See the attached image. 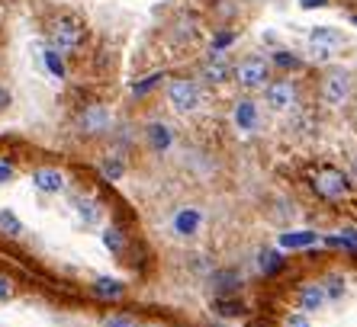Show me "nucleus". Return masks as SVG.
I'll use <instances>...</instances> for the list:
<instances>
[{
	"instance_id": "nucleus-26",
	"label": "nucleus",
	"mask_w": 357,
	"mask_h": 327,
	"mask_svg": "<svg viewBox=\"0 0 357 327\" xmlns=\"http://www.w3.org/2000/svg\"><path fill=\"white\" fill-rule=\"evenodd\" d=\"M100 327H135V321L126 318V314H109V318H103Z\"/></svg>"
},
{
	"instance_id": "nucleus-29",
	"label": "nucleus",
	"mask_w": 357,
	"mask_h": 327,
	"mask_svg": "<svg viewBox=\"0 0 357 327\" xmlns=\"http://www.w3.org/2000/svg\"><path fill=\"white\" fill-rule=\"evenodd\" d=\"M45 65H49V71L55 74V77H61V74H65V65H61V58L55 55V51H45Z\"/></svg>"
},
{
	"instance_id": "nucleus-33",
	"label": "nucleus",
	"mask_w": 357,
	"mask_h": 327,
	"mask_svg": "<svg viewBox=\"0 0 357 327\" xmlns=\"http://www.w3.org/2000/svg\"><path fill=\"white\" fill-rule=\"evenodd\" d=\"M10 99H13V97H10V90H7V87H0V113L10 106Z\"/></svg>"
},
{
	"instance_id": "nucleus-5",
	"label": "nucleus",
	"mask_w": 357,
	"mask_h": 327,
	"mask_svg": "<svg viewBox=\"0 0 357 327\" xmlns=\"http://www.w3.org/2000/svg\"><path fill=\"white\" fill-rule=\"evenodd\" d=\"M351 93H354V77H351L348 71H328L322 77V87H319V97H322V103L328 109H338L344 106L351 99Z\"/></svg>"
},
{
	"instance_id": "nucleus-36",
	"label": "nucleus",
	"mask_w": 357,
	"mask_h": 327,
	"mask_svg": "<svg viewBox=\"0 0 357 327\" xmlns=\"http://www.w3.org/2000/svg\"><path fill=\"white\" fill-rule=\"evenodd\" d=\"M149 327H155V324H149Z\"/></svg>"
},
{
	"instance_id": "nucleus-18",
	"label": "nucleus",
	"mask_w": 357,
	"mask_h": 327,
	"mask_svg": "<svg viewBox=\"0 0 357 327\" xmlns=\"http://www.w3.org/2000/svg\"><path fill=\"white\" fill-rule=\"evenodd\" d=\"M322 292L328 302H341L344 292H348V279L341 276V273H328V276L322 279Z\"/></svg>"
},
{
	"instance_id": "nucleus-6",
	"label": "nucleus",
	"mask_w": 357,
	"mask_h": 327,
	"mask_svg": "<svg viewBox=\"0 0 357 327\" xmlns=\"http://www.w3.org/2000/svg\"><path fill=\"white\" fill-rule=\"evenodd\" d=\"M341 45H344V33L335 29V26H316V29H309V51H312L316 61H332Z\"/></svg>"
},
{
	"instance_id": "nucleus-17",
	"label": "nucleus",
	"mask_w": 357,
	"mask_h": 327,
	"mask_svg": "<svg viewBox=\"0 0 357 327\" xmlns=\"http://www.w3.org/2000/svg\"><path fill=\"white\" fill-rule=\"evenodd\" d=\"M145 138H149V145L155 147V151H167V147L174 145V129L167 122H149Z\"/></svg>"
},
{
	"instance_id": "nucleus-20",
	"label": "nucleus",
	"mask_w": 357,
	"mask_h": 327,
	"mask_svg": "<svg viewBox=\"0 0 357 327\" xmlns=\"http://www.w3.org/2000/svg\"><path fill=\"white\" fill-rule=\"evenodd\" d=\"M319 241V234H312V231H287V234L280 237L283 247H290V250H296V247H312Z\"/></svg>"
},
{
	"instance_id": "nucleus-23",
	"label": "nucleus",
	"mask_w": 357,
	"mask_h": 327,
	"mask_svg": "<svg viewBox=\"0 0 357 327\" xmlns=\"http://www.w3.org/2000/svg\"><path fill=\"white\" fill-rule=\"evenodd\" d=\"M100 170H103V177H109V180H119V177L126 173V164H123V157L109 154L107 161H103V167H100Z\"/></svg>"
},
{
	"instance_id": "nucleus-1",
	"label": "nucleus",
	"mask_w": 357,
	"mask_h": 327,
	"mask_svg": "<svg viewBox=\"0 0 357 327\" xmlns=\"http://www.w3.org/2000/svg\"><path fill=\"white\" fill-rule=\"evenodd\" d=\"M309 186L325 202H338V199H344L351 193V177L344 170H338V167H332V164H322L316 170H309Z\"/></svg>"
},
{
	"instance_id": "nucleus-25",
	"label": "nucleus",
	"mask_w": 357,
	"mask_h": 327,
	"mask_svg": "<svg viewBox=\"0 0 357 327\" xmlns=\"http://www.w3.org/2000/svg\"><path fill=\"white\" fill-rule=\"evenodd\" d=\"M274 65H280V67H293V71H296V67L303 65V61H299V58H293L290 51H277V55H274Z\"/></svg>"
},
{
	"instance_id": "nucleus-16",
	"label": "nucleus",
	"mask_w": 357,
	"mask_h": 327,
	"mask_svg": "<svg viewBox=\"0 0 357 327\" xmlns=\"http://www.w3.org/2000/svg\"><path fill=\"white\" fill-rule=\"evenodd\" d=\"M209 282H213V289L219 292V298H225V295H235L241 289V273L238 270H216Z\"/></svg>"
},
{
	"instance_id": "nucleus-22",
	"label": "nucleus",
	"mask_w": 357,
	"mask_h": 327,
	"mask_svg": "<svg viewBox=\"0 0 357 327\" xmlns=\"http://www.w3.org/2000/svg\"><path fill=\"white\" fill-rule=\"evenodd\" d=\"M280 266H283V260H280V254H277V250H261V254H258V270L264 273V276H274Z\"/></svg>"
},
{
	"instance_id": "nucleus-35",
	"label": "nucleus",
	"mask_w": 357,
	"mask_h": 327,
	"mask_svg": "<svg viewBox=\"0 0 357 327\" xmlns=\"http://www.w3.org/2000/svg\"><path fill=\"white\" fill-rule=\"evenodd\" d=\"M351 177H354V180H357V157H354V161H351Z\"/></svg>"
},
{
	"instance_id": "nucleus-2",
	"label": "nucleus",
	"mask_w": 357,
	"mask_h": 327,
	"mask_svg": "<svg viewBox=\"0 0 357 327\" xmlns=\"http://www.w3.org/2000/svg\"><path fill=\"white\" fill-rule=\"evenodd\" d=\"M52 51L55 55H71V51L81 49L84 42V23L81 17H75V13H65V17H59L55 23H52Z\"/></svg>"
},
{
	"instance_id": "nucleus-7",
	"label": "nucleus",
	"mask_w": 357,
	"mask_h": 327,
	"mask_svg": "<svg viewBox=\"0 0 357 327\" xmlns=\"http://www.w3.org/2000/svg\"><path fill=\"white\" fill-rule=\"evenodd\" d=\"M296 81H290V77H280V81H267L264 87V106L271 109V113H290L293 106H296Z\"/></svg>"
},
{
	"instance_id": "nucleus-8",
	"label": "nucleus",
	"mask_w": 357,
	"mask_h": 327,
	"mask_svg": "<svg viewBox=\"0 0 357 327\" xmlns=\"http://www.w3.org/2000/svg\"><path fill=\"white\" fill-rule=\"evenodd\" d=\"M77 129H81V135H87V138L107 135V131L113 129V113H109L103 103H91V106H84L81 115H77Z\"/></svg>"
},
{
	"instance_id": "nucleus-27",
	"label": "nucleus",
	"mask_w": 357,
	"mask_h": 327,
	"mask_svg": "<svg viewBox=\"0 0 357 327\" xmlns=\"http://www.w3.org/2000/svg\"><path fill=\"white\" fill-rule=\"evenodd\" d=\"M17 177V170H13V164L7 161V157H0V186H7L10 180Z\"/></svg>"
},
{
	"instance_id": "nucleus-3",
	"label": "nucleus",
	"mask_w": 357,
	"mask_h": 327,
	"mask_svg": "<svg viewBox=\"0 0 357 327\" xmlns=\"http://www.w3.org/2000/svg\"><path fill=\"white\" fill-rule=\"evenodd\" d=\"M232 77H235V83H238L241 90H248V93L264 90L267 81H271V61L261 58V55L241 58L238 65L232 67Z\"/></svg>"
},
{
	"instance_id": "nucleus-11",
	"label": "nucleus",
	"mask_w": 357,
	"mask_h": 327,
	"mask_svg": "<svg viewBox=\"0 0 357 327\" xmlns=\"http://www.w3.org/2000/svg\"><path fill=\"white\" fill-rule=\"evenodd\" d=\"M71 212L77 215V221H81L84 228H97L100 218H103L100 202L97 199H91V196H71Z\"/></svg>"
},
{
	"instance_id": "nucleus-34",
	"label": "nucleus",
	"mask_w": 357,
	"mask_h": 327,
	"mask_svg": "<svg viewBox=\"0 0 357 327\" xmlns=\"http://www.w3.org/2000/svg\"><path fill=\"white\" fill-rule=\"evenodd\" d=\"M299 3H303V7H306V10H312V7H325L328 0H299Z\"/></svg>"
},
{
	"instance_id": "nucleus-14",
	"label": "nucleus",
	"mask_w": 357,
	"mask_h": 327,
	"mask_svg": "<svg viewBox=\"0 0 357 327\" xmlns=\"http://www.w3.org/2000/svg\"><path fill=\"white\" fill-rule=\"evenodd\" d=\"M296 302H299V308H303V314H309V311H322L325 305H328V298H325V292H322V282H306V286L299 289Z\"/></svg>"
},
{
	"instance_id": "nucleus-10",
	"label": "nucleus",
	"mask_w": 357,
	"mask_h": 327,
	"mask_svg": "<svg viewBox=\"0 0 357 327\" xmlns=\"http://www.w3.org/2000/svg\"><path fill=\"white\" fill-rule=\"evenodd\" d=\"M258 119H261V109H258V103H255L251 97H241L238 103H235L232 122H235V129L238 131H255L258 129Z\"/></svg>"
},
{
	"instance_id": "nucleus-13",
	"label": "nucleus",
	"mask_w": 357,
	"mask_h": 327,
	"mask_svg": "<svg viewBox=\"0 0 357 327\" xmlns=\"http://www.w3.org/2000/svg\"><path fill=\"white\" fill-rule=\"evenodd\" d=\"M171 228H174V234H181V237H193L199 228H203V212L193 209V205L177 209L174 218H171Z\"/></svg>"
},
{
	"instance_id": "nucleus-32",
	"label": "nucleus",
	"mask_w": 357,
	"mask_h": 327,
	"mask_svg": "<svg viewBox=\"0 0 357 327\" xmlns=\"http://www.w3.org/2000/svg\"><path fill=\"white\" fill-rule=\"evenodd\" d=\"M158 81H161V74H151V77H145V81H142L139 87H135V93H139V97H142V93H145V90H151V87H155V83H158Z\"/></svg>"
},
{
	"instance_id": "nucleus-31",
	"label": "nucleus",
	"mask_w": 357,
	"mask_h": 327,
	"mask_svg": "<svg viewBox=\"0 0 357 327\" xmlns=\"http://www.w3.org/2000/svg\"><path fill=\"white\" fill-rule=\"evenodd\" d=\"M10 298H13V282L0 273V302H10Z\"/></svg>"
},
{
	"instance_id": "nucleus-28",
	"label": "nucleus",
	"mask_w": 357,
	"mask_h": 327,
	"mask_svg": "<svg viewBox=\"0 0 357 327\" xmlns=\"http://www.w3.org/2000/svg\"><path fill=\"white\" fill-rule=\"evenodd\" d=\"M332 244H335V247H357V231H354V228L341 231V237H335Z\"/></svg>"
},
{
	"instance_id": "nucleus-9",
	"label": "nucleus",
	"mask_w": 357,
	"mask_h": 327,
	"mask_svg": "<svg viewBox=\"0 0 357 327\" xmlns=\"http://www.w3.org/2000/svg\"><path fill=\"white\" fill-rule=\"evenodd\" d=\"M33 186L39 193H45V196H59V193L68 189V180L65 173L55 170V167H39V170H33Z\"/></svg>"
},
{
	"instance_id": "nucleus-19",
	"label": "nucleus",
	"mask_w": 357,
	"mask_h": 327,
	"mask_svg": "<svg viewBox=\"0 0 357 327\" xmlns=\"http://www.w3.org/2000/svg\"><path fill=\"white\" fill-rule=\"evenodd\" d=\"M23 221H20V215L13 212V209H0V234L7 237H20L23 234Z\"/></svg>"
},
{
	"instance_id": "nucleus-24",
	"label": "nucleus",
	"mask_w": 357,
	"mask_h": 327,
	"mask_svg": "<svg viewBox=\"0 0 357 327\" xmlns=\"http://www.w3.org/2000/svg\"><path fill=\"white\" fill-rule=\"evenodd\" d=\"M213 308H216L222 318H235V314H241V311H245V305L235 302V298H216V302H213Z\"/></svg>"
},
{
	"instance_id": "nucleus-12",
	"label": "nucleus",
	"mask_w": 357,
	"mask_h": 327,
	"mask_svg": "<svg viewBox=\"0 0 357 327\" xmlns=\"http://www.w3.org/2000/svg\"><path fill=\"white\" fill-rule=\"evenodd\" d=\"M199 74H203V81L206 83H225L229 77H232V65H229V58H225L222 51H213V55L203 61Z\"/></svg>"
},
{
	"instance_id": "nucleus-15",
	"label": "nucleus",
	"mask_w": 357,
	"mask_h": 327,
	"mask_svg": "<svg viewBox=\"0 0 357 327\" xmlns=\"http://www.w3.org/2000/svg\"><path fill=\"white\" fill-rule=\"evenodd\" d=\"M91 292L97 295V298H103V302H116V298L126 295V286L113 276H97L93 279V286H91Z\"/></svg>"
},
{
	"instance_id": "nucleus-4",
	"label": "nucleus",
	"mask_w": 357,
	"mask_h": 327,
	"mask_svg": "<svg viewBox=\"0 0 357 327\" xmlns=\"http://www.w3.org/2000/svg\"><path fill=\"white\" fill-rule=\"evenodd\" d=\"M167 103L174 113H197L199 103H203V90H199V83L190 81V77H174V81L167 83Z\"/></svg>"
},
{
	"instance_id": "nucleus-30",
	"label": "nucleus",
	"mask_w": 357,
	"mask_h": 327,
	"mask_svg": "<svg viewBox=\"0 0 357 327\" xmlns=\"http://www.w3.org/2000/svg\"><path fill=\"white\" fill-rule=\"evenodd\" d=\"M283 327H312V324H309V318L303 314V311H293V314H287Z\"/></svg>"
},
{
	"instance_id": "nucleus-21",
	"label": "nucleus",
	"mask_w": 357,
	"mask_h": 327,
	"mask_svg": "<svg viewBox=\"0 0 357 327\" xmlns=\"http://www.w3.org/2000/svg\"><path fill=\"white\" fill-rule=\"evenodd\" d=\"M103 247H107L109 254H123L126 250V234L119 228H113V225L103 228Z\"/></svg>"
}]
</instances>
